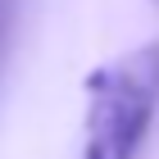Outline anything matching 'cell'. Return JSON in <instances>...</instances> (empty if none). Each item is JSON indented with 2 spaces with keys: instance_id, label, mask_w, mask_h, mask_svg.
<instances>
[{
  "instance_id": "6da1fadb",
  "label": "cell",
  "mask_w": 159,
  "mask_h": 159,
  "mask_svg": "<svg viewBox=\"0 0 159 159\" xmlns=\"http://www.w3.org/2000/svg\"><path fill=\"white\" fill-rule=\"evenodd\" d=\"M82 96L86 118L77 159H136L159 114V41L96 64L82 82Z\"/></svg>"
},
{
  "instance_id": "7a4b0ae2",
  "label": "cell",
  "mask_w": 159,
  "mask_h": 159,
  "mask_svg": "<svg viewBox=\"0 0 159 159\" xmlns=\"http://www.w3.org/2000/svg\"><path fill=\"white\" fill-rule=\"evenodd\" d=\"M5 32H9V0H0V46H5Z\"/></svg>"
}]
</instances>
